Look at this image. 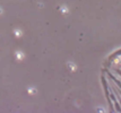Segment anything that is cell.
I'll use <instances>...</instances> for the list:
<instances>
[{"label":"cell","mask_w":121,"mask_h":113,"mask_svg":"<svg viewBox=\"0 0 121 113\" xmlns=\"http://www.w3.org/2000/svg\"><path fill=\"white\" fill-rule=\"evenodd\" d=\"M101 83H102V86H103L105 98H106V101H108V103H109L110 111H113V104H112L111 98H110V86H109V83H108V79H106V76L104 75V72H102V75H101Z\"/></svg>","instance_id":"1"},{"label":"cell","mask_w":121,"mask_h":113,"mask_svg":"<svg viewBox=\"0 0 121 113\" xmlns=\"http://www.w3.org/2000/svg\"><path fill=\"white\" fill-rule=\"evenodd\" d=\"M119 57H121V48L116 50V51H113V52L109 55V58H108V65H110L111 62H113V61L117 60Z\"/></svg>","instance_id":"3"},{"label":"cell","mask_w":121,"mask_h":113,"mask_svg":"<svg viewBox=\"0 0 121 113\" xmlns=\"http://www.w3.org/2000/svg\"><path fill=\"white\" fill-rule=\"evenodd\" d=\"M112 85H113V86H114V88H116V91L118 92V93H119V94H120V96H121V89H120V88H118V87H117L116 85H114V84H112Z\"/></svg>","instance_id":"5"},{"label":"cell","mask_w":121,"mask_h":113,"mask_svg":"<svg viewBox=\"0 0 121 113\" xmlns=\"http://www.w3.org/2000/svg\"><path fill=\"white\" fill-rule=\"evenodd\" d=\"M110 98H111V102H113V111H116V112H121V106L119 102H118V98H117V95L114 91H113V88L110 87Z\"/></svg>","instance_id":"2"},{"label":"cell","mask_w":121,"mask_h":113,"mask_svg":"<svg viewBox=\"0 0 121 113\" xmlns=\"http://www.w3.org/2000/svg\"><path fill=\"white\" fill-rule=\"evenodd\" d=\"M114 72H116L117 75H118L121 78V69H118V68H116V69H114Z\"/></svg>","instance_id":"4"}]
</instances>
